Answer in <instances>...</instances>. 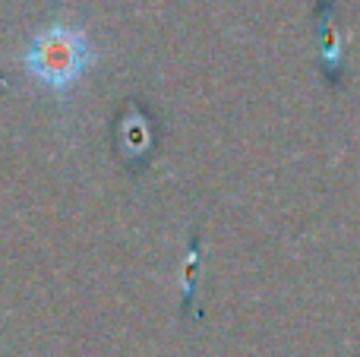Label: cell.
Instances as JSON below:
<instances>
[{"label":"cell","instance_id":"6da1fadb","mask_svg":"<svg viewBox=\"0 0 360 357\" xmlns=\"http://www.w3.org/2000/svg\"><path fill=\"white\" fill-rule=\"evenodd\" d=\"M95 63L98 48L92 35L70 19H51L29 38L22 51V70L29 79L57 98H70Z\"/></svg>","mask_w":360,"mask_h":357}]
</instances>
